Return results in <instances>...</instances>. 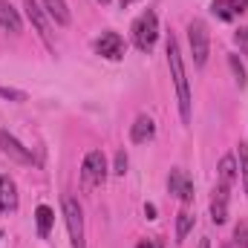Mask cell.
<instances>
[{"instance_id": "obj_1", "label": "cell", "mask_w": 248, "mask_h": 248, "mask_svg": "<svg viewBox=\"0 0 248 248\" xmlns=\"http://www.w3.org/2000/svg\"><path fill=\"white\" fill-rule=\"evenodd\" d=\"M168 63H170V75H173V84H176V98H179V116H182V122H185V124H190V87H187L185 61H182L179 44H176V38H173V35L168 38Z\"/></svg>"}, {"instance_id": "obj_2", "label": "cell", "mask_w": 248, "mask_h": 248, "mask_svg": "<svg viewBox=\"0 0 248 248\" xmlns=\"http://www.w3.org/2000/svg\"><path fill=\"white\" fill-rule=\"evenodd\" d=\"M156 38H159V17L153 9H147L133 20V44H136V49L150 52L156 46Z\"/></svg>"}, {"instance_id": "obj_3", "label": "cell", "mask_w": 248, "mask_h": 248, "mask_svg": "<svg viewBox=\"0 0 248 248\" xmlns=\"http://www.w3.org/2000/svg\"><path fill=\"white\" fill-rule=\"evenodd\" d=\"M61 208H63V222H66L72 248H87L84 246V211H81L78 199L66 193V196L61 199Z\"/></svg>"}, {"instance_id": "obj_4", "label": "cell", "mask_w": 248, "mask_h": 248, "mask_svg": "<svg viewBox=\"0 0 248 248\" xmlns=\"http://www.w3.org/2000/svg\"><path fill=\"white\" fill-rule=\"evenodd\" d=\"M187 41H190V52H193V63L205 66L208 55H211V38H208V26L202 20H190L187 23Z\"/></svg>"}, {"instance_id": "obj_5", "label": "cell", "mask_w": 248, "mask_h": 248, "mask_svg": "<svg viewBox=\"0 0 248 248\" xmlns=\"http://www.w3.org/2000/svg\"><path fill=\"white\" fill-rule=\"evenodd\" d=\"M81 176H84V182L87 185H104V179H107V159H104V153L101 150H90L87 156H84V165H81Z\"/></svg>"}, {"instance_id": "obj_6", "label": "cell", "mask_w": 248, "mask_h": 248, "mask_svg": "<svg viewBox=\"0 0 248 248\" xmlns=\"http://www.w3.org/2000/svg\"><path fill=\"white\" fill-rule=\"evenodd\" d=\"M124 49H127V44H124V38L119 32H104V35L95 41V52H98L101 58H107V61H122Z\"/></svg>"}, {"instance_id": "obj_7", "label": "cell", "mask_w": 248, "mask_h": 248, "mask_svg": "<svg viewBox=\"0 0 248 248\" xmlns=\"http://www.w3.org/2000/svg\"><path fill=\"white\" fill-rule=\"evenodd\" d=\"M26 15H29V20H32V26L38 29V35L44 38V44L52 49L55 44H52V29H49V15L35 3V0H26Z\"/></svg>"}, {"instance_id": "obj_8", "label": "cell", "mask_w": 248, "mask_h": 248, "mask_svg": "<svg viewBox=\"0 0 248 248\" xmlns=\"http://www.w3.org/2000/svg\"><path fill=\"white\" fill-rule=\"evenodd\" d=\"M0 150H3L6 156H12L15 162H20V165H32V162H35L32 150L23 147V144H20L12 133H6V130H0Z\"/></svg>"}, {"instance_id": "obj_9", "label": "cell", "mask_w": 248, "mask_h": 248, "mask_svg": "<svg viewBox=\"0 0 248 248\" xmlns=\"http://www.w3.org/2000/svg\"><path fill=\"white\" fill-rule=\"evenodd\" d=\"M168 190L179 199V202H193V182L182 168H173L168 176Z\"/></svg>"}, {"instance_id": "obj_10", "label": "cell", "mask_w": 248, "mask_h": 248, "mask_svg": "<svg viewBox=\"0 0 248 248\" xmlns=\"http://www.w3.org/2000/svg\"><path fill=\"white\" fill-rule=\"evenodd\" d=\"M211 12L219 20H234L237 15L248 12V0H214L211 3Z\"/></svg>"}, {"instance_id": "obj_11", "label": "cell", "mask_w": 248, "mask_h": 248, "mask_svg": "<svg viewBox=\"0 0 248 248\" xmlns=\"http://www.w3.org/2000/svg\"><path fill=\"white\" fill-rule=\"evenodd\" d=\"M0 211L3 214L17 211V185L12 176H0Z\"/></svg>"}, {"instance_id": "obj_12", "label": "cell", "mask_w": 248, "mask_h": 248, "mask_svg": "<svg viewBox=\"0 0 248 248\" xmlns=\"http://www.w3.org/2000/svg\"><path fill=\"white\" fill-rule=\"evenodd\" d=\"M228 190H231V187H225V185H217V190H214V199H211V219H214L217 225H222V222L228 219Z\"/></svg>"}, {"instance_id": "obj_13", "label": "cell", "mask_w": 248, "mask_h": 248, "mask_svg": "<svg viewBox=\"0 0 248 248\" xmlns=\"http://www.w3.org/2000/svg\"><path fill=\"white\" fill-rule=\"evenodd\" d=\"M0 29H6V32H12V35H17V32L23 29V20H20L17 9H15L9 0H0Z\"/></svg>"}, {"instance_id": "obj_14", "label": "cell", "mask_w": 248, "mask_h": 248, "mask_svg": "<svg viewBox=\"0 0 248 248\" xmlns=\"http://www.w3.org/2000/svg\"><path fill=\"white\" fill-rule=\"evenodd\" d=\"M153 136H156V124H153L150 116H139L136 124L130 127V139H133L136 144H144V141H150Z\"/></svg>"}, {"instance_id": "obj_15", "label": "cell", "mask_w": 248, "mask_h": 248, "mask_svg": "<svg viewBox=\"0 0 248 248\" xmlns=\"http://www.w3.org/2000/svg\"><path fill=\"white\" fill-rule=\"evenodd\" d=\"M44 12H46L49 20H55L58 26H69V23H72V15H69L66 0H44Z\"/></svg>"}, {"instance_id": "obj_16", "label": "cell", "mask_w": 248, "mask_h": 248, "mask_svg": "<svg viewBox=\"0 0 248 248\" xmlns=\"http://www.w3.org/2000/svg\"><path fill=\"white\" fill-rule=\"evenodd\" d=\"M35 219H38V234H41V237H49V228H52V219H55L52 208H49V205H38Z\"/></svg>"}, {"instance_id": "obj_17", "label": "cell", "mask_w": 248, "mask_h": 248, "mask_svg": "<svg viewBox=\"0 0 248 248\" xmlns=\"http://www.w3.org/2000/svg\"><path fill=\"white\" fill-rule=\"evenodd\" d=\"M234 179H237V162H234V156H225V159L219 162V185L231 187Z\"/></svg>"}, {"instance_id": "obj_18", "label": "cell", "mask_w": 248, "mask_h": 248, "mask_svg": "<svg viewBox=\"0 0 248 248\" xmlns=\"http://www.w3.org/2000/svg\"><path fill=\"white\" fill-rule=\"evenodd\" d=\"M190 228H193V214L179 211V217H176V243H185Z\"/></svg>"}, {"instance_id": "obj_19", "label": "cell", "mask_w": 248, "mask_h": 248, "mask_svg": "<svg viewBox=\"0 0 248 248\" xmlns=\"http://www.w3.org/2000/svg\"><path fill=\"white\" fill-rule=\"evenodd\" d=\"M228 66H231V72L237 78V87L243 90L248 84V72H246V66H243V61H240V55H228Z\"/></svg>"}, {"instance_id": "obj_20", "label": "cell", "mask_w": 248, "mask_h": 248, "mask_svg": "<svg viewBox=\"0 0 248 248\" xmlns=\"http://www.w3.org/2000/svg\"><path fill=\"white\" fill-rule=\"evenodd\" d=\"M234 243L240 248H248V222H240L237 231H234Z\"/></svg>"}, {"instance_id": "obj_21", "label": "cell", "mask_w": 248, "mask_h": 248, "mask_svg": "<svg viewBox=\"0 0 248 248\" xmlns=\"http://www.w3.org/2000/svg\"><path fill=\"white\" fill-rule=\"evenodd\" d=\"M240 170H243V182H246V193H248V147L240 144Z\"/></svg>"}, {"instance_id": "obj_22", "label": "cell", "mask_w": 248, "mask_h": 248, "mask_svg": "<svg viewBox=\"0 0 248 248\" xmlns=\"http://www.w3.org/2000/svg\"><path fill=\"white\" fill-rule=\"evenodd\" d=\"M113 173H116V176H124V173H127V153H124V150L116 153V168H113Z\"/></svg>"}, {"instance_id": "obj_23", "label": "cell", "mask_w": 248, "mask_h": 248, "mask_svg": "<svg viewBox=\"0 0 248 248\" xmlns=\"http://www.w3.org/2000/svg\"><path fill=\"white\" fill-rule=\"evenodd\" d=\"M0 95L9 98V101H26V93H20V90H9V87H0Z\"/></svg>"}, {"instance_id": "obj_24", "label": "cell", "mask_w": 248, "mask_h": 248, "mask_svg": "<svg viewBox=\"0 0 248 248\" xmlns=\"http://www.w3.org/2000/svg\"><path fill=\"white\" fill-rule=\"evenodd\" d=\"M234 41H237L240 52H243V55H248V29H240V32L234 35Z\"/></svg>"}, {"instance_id": "obj_25", "label": "cell", "mask_w": 248, "mask_h": 248, "mask_svg": "<svg viewBox=\"0 0 248 248\" xmlns=\"http://www.w3.org/2000/svg\"><path fill=\"white\" fill-rule=\"evenodd\" d=\"M136 248H162V243H159V240H141Z\"/></svg>"}, {"instance_id": "obj_26", "label": "cell", "mask_w": 248, "mask_h": 248, "mask_svg": "<svg viewBox=\"0 0 248 248\" xmlns=\"http://www.w3.org/2000/svg\"><path fill=\"white\" fill-rule=\"evenodd\" d=\"M144 214H147V219H156V205H147Z\"/></svg>"}, {"instance_id": "obj_27", "label": "cell", "mask_w": 248, "mask_h": 248, "mask_svg": "<svg viewBox=\"0 0 248 248\" xmlns=\"http://www.w3.org/2000/svg\"><path fill=\"white\" fill-rule=\"evenodd\" d=\"M130 3H136V0H119V6H122V9H127Z\"/></svg>"}, {"instance_id": "obj_28", "label": "cell", "mask_w": 248, "mask_h": 248, "mask_svg": "<svg viewBox=\"0 0 248 248\" xmlns=\"http://www.w3.org/2000/svg\"><path fill=\"white\" fill-rule=\"evenodd\" d=\"M98 3H101V6H104V3H110V0H98Z\"/></svg>"}, {"instance_id": "obj_29", "label": "cell", "mask_w": 248, "mask_h": 248, "mask_svg": "<svg viewBox=\"0 0 248 248\" xmlns=\"http://www.w3.org/2000/svg\"><path fill=\"white\" fill-rule=\"evenodd\" d=\"M0 240H3V231H0Z\"/></svg>"}]
</instances>
